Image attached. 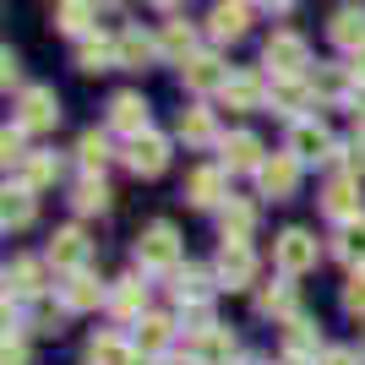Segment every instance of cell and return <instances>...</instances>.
Masks as SVG:
<instances>
[{
  "instance_id": "6da1fadb",
  "label": "cell",
  "mask_w": 365,
  "mask_h": 365,
  "mask_svg": "<svg viewBox=\"0 0 365 365\" xmlns=\"http://www.w3.org/2000/svg\"><path fill=\"white\" fill-rule=\"evenodd\" d=\"M180 262V235H175V224H148L137 235V267L142 273H169Z\"/></svg>"
},
{
  "instance_id": "7a4b0ae2",
  "label": "cell",
  "mask_w": 365,
  "mask_h": 365,
  "mask_svg": "<svg viewBox=\"0 0 365 365\" xmlns=\"http://www.w3.org/2000/svg\"><path fill=\"white\" fill-rule=\"evenodd\" d=\"M262 66H267L273 76H305L311 49H305L300 33H273V38H267V49H262Z\"/></svg>"
},
{
  "instance_id": "3957f363",
  "label": "cell",
  "mask_w": 365,
  "mask_h": 365,
  "mask_svg": "<svg viewBox=\"0 0 365 365\" xmlns=\"http://www.w3.org/2000/svg\"><path fill=\"white\" fill-rule=\"evenodd\" d=\"M273 257H278V267H284V278H300V273H311L317 267V240L305 235V229H284L278 235V245H273Z\"/></svg>"
},
{
  "instance_id": "277c9868",
  "label": "cell",
  "mask_w": 365,
  "mask_h": 365,
  "mask_svg": "<svg viewBox=\"0 0 365 365\" xmlns=\"http://www.w3.org/2000/svg\"><path fill=\"white\" fill-rule=\"evenodd\" d=\"M213 278L229 284V289H251V278H257L251 245H245V240H224V251H218V262H213Z\"/></svg>"
},
{
  "instance_id": "5b68a950",
  "label": "cell",
  "mask_w": 365,
  "mask_h": 365,
  "mask_svg": "<svg viewBox=\"0 0 365 365\" xmlns=\"http://www.w3.org/2000/svg\"><path fill=\"white\" fill-rule=\"evenodd\" d=\"M88 257H93V245H88V235H82L76 224L55 229V240H49V267H55V273H82Z\"/></svg>"
},
{
  "instance_id": "8992f818",
  "label": "cell",
  "mask_w": 365,
  "mask_h": 365,
  "mask_svg": "<svg viewBox=\"0 0 365 365\" xmlns=\"http://www.w3.org/2000/svg\"><path fill=\"white\" fill-rule=\"evenodd\" d=\"M257 185H262V197L284 202L294 185H300V158H294V153H273V158L257 169Z\"/></svg>"
},
{
  "instance_id": "52a82bcc",
  "label": "cell",
  "mask_w": 365,
  "mask_h": 365,
  "mask_svg": "<svg viewBox=\"0 0 365 365\" xmlns=\"http://www.w3.org/2000/svg\"><path fill=\"white\" fill-rule=\"evenodd\" d=\"M289 153L300 158V164H322V158H333V131H327L322 120H294Z\"/></svg>"
},
{
  "instance_id": "ba28073f",
  "label": "cell",
  "mask_w": 365,
  "mask_h": 365,
  "mask_svg": "<svg viewBox=\"0 0 365 365\" xmlns=\"http://www.w3.org/2000/svg\"><path fill=\"white\" fill-rule=\"evenodd\" d=\"M164 164H169V142L164 137H153V131L131 137V148H125V169H131V175L153 180V175H164Z\"/></svg>"
},
{
  "instance_id": "9c48e42d",
  "label": "cell",
  "mask_w": 365,
  "mask_h": 365,
  "mask_svg": "<svg viewBox=\"0 0 365 365\" xmlns=\"http://www.w3.org/2000/svg\"><path fill=\"white\" fill-rule=\"evenodd\" d=\"M180 76H185V88H191V93H224V82H229L224 61L207 55V49H197V55L180 66Z\"/></svg>"
},
{
  "instance_id": "30bf717a",
  "label": "cell",
  "mask_w": 365,
  "mask_h": 365,
  "mask_svg": "<svg viewBox=\"0 0 365 365\" xmlns=\"http://www.w3.org/2000/svg\"><path fill=\"white\" fill-rule=\"evenodd\" d=\"M55 120H61L55 88H28V93H22V115H16V125H22V131H49Z\"/></svg>"
},
{
  "instance_id": "8fae6325",
  "label": "cell",
  "mask_w": 365,
  "mask_h": 365,
  "mask_svg": "<svg viewBox=\"0 0 365 365\" xmlns=\"http://www.w3.org/2000/svg\"><path fill=\"white\" fill-rule=\"evenodd\" d=\"M322 207H327V218H338V224L365 218V213H360V180H354V175H338V180L322 191Z\"/></svg>"
},
{
  "instance_id": "7c38bea8",
  "label": "cell",
  "mask_w": 365,
  "mask_h": 365,
  "mask_svg": "<svg viewBox=\"0 0 365 365\" xmlns=\"http://www.w3.org/2000/svg\"><path fill=\"white\" fill-rule=\"evenodd\" d=\"M104 300H109L104 284H98L88 267H82V273H71V278L61 284V305H66V311H98Z\"/></svg>"
},
{
  "instance_id": "4fadbf2b",
  "label": "cell",
  "mask_w": 365,
  "mask_h": 365,
  "mask_svg": "<svg viewBox=\"0 0 365 365\" xmlns=\"http://www.w3.org/2000/svg\"><path fill=\"white\" fill-rule=\"evenodd\" d=\"M251 28V6H245V0H218L213 6V16H207V33H213V38H240V33Z\"/></svg>"
},
{
  "instance_id": "5bb4252c",
  "label": "cell",
  "mask_w": 365,
  "mask_h": 365,
  "mask_svg": "<svg viewBox=\"0 0 365 365\" xmlns=\"http://www.w3.org/2000/svg\"><path fill=\"white\" fill-rule=\"evenodd\" d=\"M109 125L125 131V137H142V131H148V104H142L137 93H115V98H109Z\"/></svg>"
},
{
  "instance_id": "9a60e30c",
  "label": "cell",
  "mask_w": 365,
  "mask_h": 365,
  "mask_svg": "<svg viewBox=\"0 0 365 365\" xmlns=\"http://www.w3.org/2000/svg\"><path fill=\"white\" fill-rule=\"evenodd\" d=\"M142 305H148V284H142V278H120V284L109 289V311H115L120 322H137V317H148Z\"/></svg>"
},
{
  "instance_id": "2e32d148",
  "label": "cell",
  "mask_w": 365,
  "mask_h": 365,
  "mask_svg": "<svg viewBox=\"0 0 365 365\" xmlns=\"http://www.w3.org/2000/svg\"><path fill=\"white\" fill-rule=\"evenodd\" d=\"M185 197H191V207H218L224 202V169H191Z\"/></svg>"
},
{
  "instance_id": "e0dca14e",
  "label": "cell",
  "mask_w": 365,
  "mask_h": 365,
  "mask_svg": "<svg viewBox=\"0 0 365 365\" xmlns=\"http://www.w3.org/2000/svg\"><path fill=\"white\" fill-rule=\"evenodd\" d=\"M44 289V267L38 262H11L6 267V300H38Z\"/></svg>"
},
{
  "instance_id": "ac0fdd59",
  "label": "cell",
  "mask_w": 365,
  "mask_h": 365,
  "mask_svg": "<svg viewBox=\"0 0 365 365\" xmlns=\"http://www.w3.org/2000/svg\"><path fill=\"white\" fill-rule=\"evenodd\" d=\"M327 33H333V44L360 49L365 44V6H338L333 22H327Z\"/></svg>"
},
{
  "instance_id": "d6986e66",
  "label": "cell",
  "mask_w": 365,
  "mask_h": 365,
  "mask_svg": "<svg viewBox=\"0 0 365 365\" xmlns=\"http://www.w3.org/2000/svg\"><path fill=\"white\" fill-rule=\"evenodd\" d=\"M262 164H267V153H262V142L251 131L224 137V169H262Z\"/></svg>"
},
{
  "instance_id": "ffe728a7",
  "label": "cell",
  "mask_w": 365,
  "mask_h": 365,
  "mask_svg": "<svg viewBox=\"0 0 365 365\" xmlns=\"http://www.w3.org/2000/svg\"><path fill=\"white\" fill-rule=\"evenodd\" d=\"M55 175H61V158H55V153H28V158L16 164V185H28V191H44Z\"/></svg>"
},
{
  "instance_id": "44dd1931",
  "label": "cell",
  "mask_w": 365,
  "mask_h": 365,
  "mask_svg": "<svg viewBox=\"0 0 365 365\" xmlns=\"http://www.w3.org/2000/svg\"><path fill=\"white\" fill-rule=\"evenodd\" d=\"M158 55H169V61H191L197 55V28L191 22H164V33H158Z\"/></svg>"
},
{
  "instance_id": "7402d4cb",
  "label": "cell",
  "mask_w": 365,
  "mask_h": 365,
  "mask_svg": "<svg viewBox=\"0 0 365 365\" xmlns=\"http://www.w3.org/2000/svg\"><path fill=\"white\" fill-rule=\"evenodd\" d=\"M191 360H197V365H229V360H235V338H229L224 327L191 338Z\"/></svg>"
},
{
  "instance_id": "603a6c76",
  "label": "cell",
  "mask_w": 365,
  "mask_h": 365,
  "mask_svg": "<svg viewBox=\"0 0 365 365\" xmlns=\"http://www.w3.org/2000/svg\"><path fill=\"white\" fill-rule=\"evenodd\" d=\"M262 98H267V88H262V76H251V71H240V76L224 82V104L229 109H257Z\"/></svg>"
},
{
  "instance_id": "cb8c5ba5",
  "label": "cell",
  "mask_w": 365,
  "mask_h": 365,
  "mask_svg": "<svg viewBox=\"0 0 365 365\" xmlns=\"http://www.w3.org/2000/svg\"><path fill=\"white\" fill-rule=\"evenodd\" d=\"M207 294H213V278L202 267H175V300L180 305H207Z\"/></svg>"
},
{
  "instance_id": "d4e9b609",
  "label": "cell",
  "mask_w": 365,
  "mask_h": 365,
  "mask_svg": "<svg viewBox=\"0 0 365 365\" xmlns=\"http://www.w3.org/2000/svg\"><path fill=\"white\" fill-rule=\"evenodd\" d=\"M115 55H120V66H148L153 55H158V38H148L142 28H125L120 38H115Z\"/></svg>"
},
{
  "instance_id": "484cf974",
  "label": "cell",
  "mask_w": 365,
  "mask_h": 365,
  "mask_svg": "<svg viewBox=\"0 0 365 365\" xmlns=\"http://www.w3.org/2000/svg\"><path fill=\"white\" fill-rule=\"evenodd\" d=\"M88 365H137V344H125V338H93L88 349Z\"/></svg>"
},
{
  "instance_id": "4316f807",
  "label": "cell",
  "mask_w": 365,
  "mask_h": 365,
  "mask_svg": "<svg viewBox=\"0 0 365 365\" xmlns=\"http://www.w3.org/2000/svg\"><path fill=\"white\" fill-rule=\"evenodd\" d=\"M333 251L349 262V267H365V218H349V224H338Z\"/></svg>"
},
{
  "instance_id": "83f0119b",
  "label": "cell",
  "mask_w": 365,
  "mask_h": 365,
  "mask_svg": "<svg viewBox=\"0 0 365 365\" xmlns=\"http://www.w3.org/2000/svg\"><path fill=\"white\" fill-rule=\"evenodd\" d=\"M76 66H82V71H109V66H120V55H115L109 38H82V44H76Z\"/></svg>"
},
{
  "instance_id": "f1b7e54d",
  "label": "cell",
  "mask_w": 365,
  "mask_h": 365,
  "mask_svg": "<svg viewBox=\"0 0 365 365\" xmlns=\"http://www.w3.org/2000/svg\"><path fill=\"white\" fill-rule=\"evenodd\" d=\"M218 224H224V240H245V235L257 229V207H251V202H224Z\"/></svg>"
},
{
  "instance_id": "f546056e",
  "label": "cell",
  "mask_w": 365,
  "mask_h": 365,
  "mask_svg": "<svg viewBox=\"0 0 365 365\" xmlns=\"http://www.w3.org/2000/svg\"><path fill=\"white\" fill-rule=\"evenodd\" d=\"M257 305L267 311V317H284V322H294V317H300V300H294V289H289V284H267V289L257 294Z\"/></svg>"
},
{
  "instance_id": "4dcf8cb0",
  "label": "cell",
  "mask_w": 365,
  "mask_h": 365,
  "mask_svg": "<svg viewBox=\"0 0 365 365\" xmlns=\"http://www.w3.org/2000/svg\"><path fill=\"white\" fill-rule=\"evenodd\" d=\"M93 6H98V0H61V33H71V38H88V28H93Z\"/></svg>"
},
{
  "instance_id": "1f68e13d",
  "label": "cell",
  "mask_w": 365,
  "mask_h": 365,
  "mask_svg": "<svg viewBox=\"0 0 365 365\" xmlns=\"http://www.w3.org/2000/svg\"><path fill=\"white\" fill-rule=\"evenodd\" d=\"M169 327H175L169 317H137V349L142 354H158L169 344Z\"/></svg>"
},
{
  "instance_id": "d6a6232c",
  "label": "cell",
  "mask_w": 365,
  "mask_h": 365,
  "mask_svg": "<svg viewBox=\"0 0 365 365\" xmlns=\"http://www.w3.org/2000/svg\"><path fill=\"white\" fill-rule=\"evenodd\" d=\"M305 104V82L300 76H273V109L278 115H300Z\"/></svg>"
},
{
  "instance_id": "836d02e7",
  "label": "cell",
  "mask_w": 365,
  "mask_h": 365,
  "mask_svg": "<svg viewBox=\"0 0 365 365\" xmlns=\"http://www.w3.org/2000/svg\"><path fill=\"white\" fill-rule=\"evenodd\" d=\"M33 224V191L28 185H11L6 191V229H28Z\"/></svg>"
},
{
  "instance_id": "e575fe53",
  "label": "cell",
  "mask_w": 365,
  "mask_h": 365,
  "mask_svg": "<svg viewBox=\"0 0 365 365\" xmlns=\"http://www.w3.org/2000/svg\"><path fill=\"white\" fill-rule=\"evenodd\" d=\"M71 202H76V213H104V207H109V185L98 180V175H88V180L76 185Z\"/></svg>"
},
{
  "instance_id": "d590c367",
  "label": "cell",
  "mask_w": 365,
  "mask_h": 365,
  "mask_svg": "<svg viewBox=\"0 0 365 365\" xmlns=\"http://www.w3.org/2000/svg\"><path fill=\"white\" fill-rule=\"evenodd\" d=\"M76 158H82V169H88V175H98V169L109 164V142L98 137V131H88V137L76 142Z\"/></svg>"
},
{
  "instance_id": "8d00e7d4",
  "label": "cell",
  "mask_w": 365,
  "mask_h": 365,
  "mask_svg": "<svg viewBox=\"0 0 365 365\" xmlns=\"http://www.w3.org/2000/svg\"><path fill=\"white\" fill-rule=\"evenodd\" d=\"M180 137L185 142H213V115L207 109H180Z\"/></svg>"
},
{
  "instance_id": "74e56055",
  "label": "cell",
  "mask_w": 365,
  "mask_h": 365,
  "mask_svg": "<svg viewBox=\"0 0 365 365\" xmlns=\"http://www.w3.org/2000/svg\"><path fill=\"white\" fill-rule=\"evenodd\" d=\"M289 349H294V354H311V360H317V333H311V322H305V317H294V322H289Z\"/></svg>"
},
{
  "instance_id": "f35d334b",
  "label": "cell",
  "mask_w": 365,
  "mask_h": 365,
  "mask_svg": "<svg viewBox=\"0 0 365 365\" xmlns=\"http://www.w3.org/2000/svg\"><path fill=\"white\" fill-rule=\"evenodd\" d=\"M61 322H66V305H33V333H61Z\"/></svg>"
},
{
  "instance_id": "ab89813d",
  "label": "cell",
  "mask_w": 365,
  "mask_h": 365,
  "mask_svg": "<svg viewBox=\"0 0 365 365\" xmlns=\"http://www.w3.org/2000/svg\"><path fill=\"white\" fill-rule=\"evenodd\" d=\"M344 305H349L354 317H365V267L349 273V284H344Z\"/></svg>"
},
{
  "instance_id": "60d3db41",
  "label": "cell",
  "mask_w": 365,
  "mask_h": 365,
  "mask_svg": "<svg viewBox=\"0 0 365 365\" xmlns=\"http://www.w3.org/2000/svg\"><path fill=\"white\" fill-rule=\"evenodd\" d=\"M22 137H28L22 125H6V137H0V153H6V164H22V158H28V148H22Z\"/></svg>"
},
{
  "instance_id": "b9f144b4",
  "label": "cell",
  "mask_w": 365,
  "mask_h": 365,
  "mask_svg": "<svg viewBox=\"0 0 365 365\" xmlns=\"http://www.w3.org/2000/svg\"><path fill=\"white\" fill-rule=\"evenodd\" d=\"M0 365H28V344L6 333V349H0Z\"/></svg>"
},
{
  "instance_id": "7bdbcfd3",
  "label": "cell",
  "mask_w": 365,
  "mask_h": 365,
  "mask_svg": "<svg viewBox=\"0 0 365 365\" xmlns=\"http://www.w3.org/2000/svg\"><path fill=\"white\" fill-rule=\"evenodd\" d=\"M311 88H317V93H344V76H338V71H317V76H311Z\"/></svg>"
},
{
  "instance_id": "ee69618b",
  "label": "cell",
  "mask_w": 365,
  "mask_h": 365,
  "mask_svg": "<svg viewBox=\"0 0 365 365\" xmlns=\"http://www.w3.org/2000/svg\"><path fill=\"white\" fill-rule=\"evenodd\" d=\"M344 158H349V169H354V175H365V137H354L349 148H344Z\"/></svg>"
},
{
  "instance_id": "f6af8a7d",
  "label": "cell",
  "mask_w": 365,
  "mask_h": 365,
  "mask_svg": "<svg viewBox=\"0 0 365 365\" xmlns=\"http://www.w3.org/2000/svg\"><path fill=\"white\" fill-rule=\"evenodd\" d=\"M317 365H360V354H354V349H322Z\"/></svg>"
},
{
  "instance_id": "bcb514c9",
  "label": "cell",
  "mask_w": 365,
  "mask_h": 365,
  "mask_svg": "<svg viewBox=\"0 0 365 365\" xmlns=\"http://www.w3.org/2000/svg\"><path fill=\"white\" fill-rule=\"evenodd\" d=\"M0 66H6V71H0V82H6V88H11V82H16V71H22V66H16V55H11V49H6V55H0Z\"/></svg>"
},
{
  "instance_id": "7dc6e473",
  "label": "cell",
  "mask_w": 365,
  "mask_h": 365,
  "mask_svg": "<svg viewBox=\"0 0 365 365\" xmlns=\"http://www.w3.org/2000/svg\"><path fill=\"white\" fill-rule=\"evenodd\" d=\"M349 76H354V82H360V88H365V44L354 49V61H349Z\"/></svg>"
},
{
  "instance_id": "c3c4849f",
  "label": "cell",
  "mask_w": 365,
  "mask_h": 365,
  "mask_svg": "<svg viewBox=\"0 0 365 365\" xmlns=\"http://www.w3.org/2000/svg\"><path fill=\"white\" fill-rule=\"evenodd\" d=\"M262 6H273V11H289L294 0H262Z\"/></svg>"
},
{
  "instance_id": "681fc988",
  "label": "cell",
  "mask_w": 365,
  "mask_h": 365,
  "mask_svg": "<svg viewBox=\"0 0 365 365\" xmlns=\"http://www.w3.org/2000/svg\"><path fill=\"white\" fill-rule=\"evenodd\" d=\"M98 6H125V0H98Z\"/></svg>"
},
{
  "instance_id": "f907efd6",
  "label": "cell",
  "mask_w": 365,
  "mask_h": 365,
  "mask_svg": "<svg viewBox=\"0 0 365 365\" xmlns=\"http://www.w3.org/2000/svg\"><path fill=\"white\" fill-rule=\"evenodd\" d=\"M148 6H175V0H148Z\"/></svg>"
},
{
  "instance_id": "816d5d0a",
  "label": "cell",
  "mask_w": 365,
  "mask_h": 365,
  "mask_svg": "<svg viewBox=\"0 0 365 365\" xmlns=\"http://www.w3.org/2000/svg\"><path fill=\"white\" fill-rule=\"evenodd\" d=\"M240 365H257V360H240Z\"/></svg>"
},
{
  "instance_id": "f5cc1de1",
  "label": "cell",
  "mask_w": 365,
  "mask_h": 365,
  "mask_svg": "<svg viewBox=\"0 0 365 365\" xmlns=\"http://www.w3.org/2000/svg\"><path fill=\"white\" fill-rule=\"evenodd\" d=\"M360 349H365V344H360Z\"/></svg>"
}]
</instances>
